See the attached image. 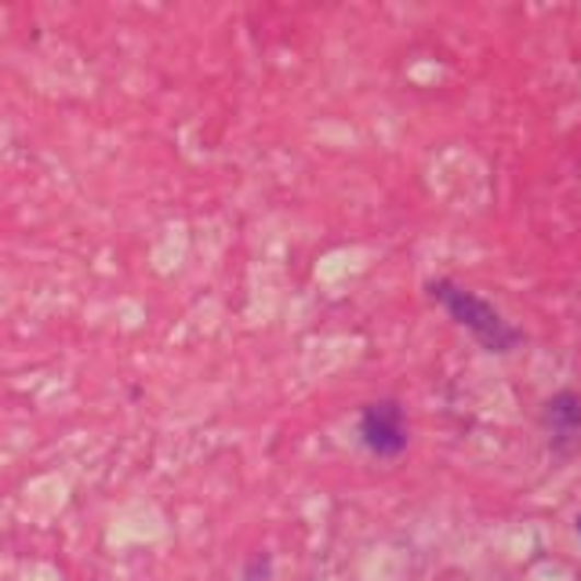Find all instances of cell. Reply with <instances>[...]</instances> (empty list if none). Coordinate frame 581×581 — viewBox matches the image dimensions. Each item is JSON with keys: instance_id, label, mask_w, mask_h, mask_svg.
Here are the masks:
<instances>
[{"instance_id": "obj_2", "label": "cell", "mask_w": 581, "mask_h": 581, "mask_svg": "<svg viewBox=\"0 0 581 581\" xmlns=\"http://www.w3.org/2000/svg\"><path fill=\"white\" fill-rule=\"evenodd\" d=\"M360 437L374 454H400L407 448V429H404V411L396 404H371L360 418Z\"/></svg>"}, {"instance_id": "obj_3", "label": "cell", "mask_w": 581, "mask_h": 581, "mask_svg": "<svg viewBox=\"0 0 581 581\" xmlns=\"http://www.w3.org/2000/svg\"><path fill=\"white\" fill-rule=\"evenodd\" d=\"M545 415H549V426L560 429V432L581 429V396L578 393H556Z\"/></svg>"}, {"instance_id": "obj_4", "label": "cell", "mask_w": 581, "mask_h": 581, "mask_svg": "<svg viewBox=\"0 0 581 581\" xmlns=\"http://www.w3.org/2000/svg\"><path fill=\"white\" fill-rule=\"evenodd\" d=\"M269 556H255V560L247 563V581H269Z\"/></svg>"}, {"instance_id": "obj_1", "label": "cell", "mask_w": 581, "mask_h": 581, "mask_svg": "<svg viewBox=\"0 0 581 581\" xmlns=\"http://www.w3.org/2000/svg\"><path fill=\"white\" fill-rule=\"evenodd\" d=\"M432 294L448 305V313L458 321L465 332H473V338L480 341L484 349L491 352H509L520 341V332L509 321H501V313L495 310L491 302H484L480 294L458 288L451 280H437L432 283Z\"/></svg>"}, {"instance_id": "obj_5", "label": "cell", "mask_w": 581, "mask_h": 581, "mask_svg": "<svg viewBox=\"0 0 581 581\" xmlns=\"http://www.w3.org/2000/svg\"><path fill=\"white\" fill-rule=\"evenodd\" d=\"M578 531H581V520H578Z\"/></svg>"}]
</instances>
